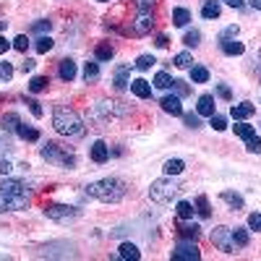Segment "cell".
<instances>
[{
  "mask_svg": "<svg viewBox=\"0 0 261 261\" xmlns=\"http://www.w3.org/2000/svg\"><path fill=\"white\" fill-rule=\"evenodd\" d=\"M52 128L58 131L60 136H68V139H76V136H84V120L78 118V112L58 105L52 112Z\"/></svg>",
  "mask_w": 261,
  "mask_h": 261,
  "instance_id": "obj_1",
  "label": "cell"
},
{
  "mask_svg": "<svg viewBox=\"0 0 261 261\" xmlns=\"http://www.w3.org/2000/svg\"><path fill=\"white\" fill-rule=\"evenodd\" d=\"M126 183H123L120 178H105V180H97V183L86 186V194L94 196L105 204H118L123 196H126Z\"/></svg>",
  "mask_w": 261,
  "mask_h": 261,
  "instance_id": "obj_2",
  "label": "cell"
},
{
  "mask_svg": "<svg viewBox=\"0 0 261 261\" xmlns=\"http://www.w3.org/2000/svg\"><path fill=\"white\" fill-rule=\"evenodd\" d=\"M39 154H42V160L50 162V165H58V167H65V170L76 167V154L73 152H65L63 146L55 144V141H44Z\"/></svg>",
  "mask_w": 261,
  "mask_h": 261,
  "instance_id": "obj_3",
  "label": "cell"
},
{
  "mask_svg": "<svg viewBox=\"0 0 261 261\" xmlns=\"http://www.w3.org/2000/svg\"><path fill=\"white\" fill-rule=\"evenodd\" d=\"M180 191L183 188H180L173 178H160L149 186V199L154 204H173V199H178Z\"/></svg>",
  "mask_w": 261,
  "mask_h": 261,
  "instance_id": "obj_4",
  "label": "cell"
},
{
  "mask_svg": "<svg viewBox=\"0 0 261 261\" xmlns=\"http://www.w3.org/2000/svg\"><path fill=\"white\" fill-rule=\"evenodd\" d=\"M152 29H154V16H152V10H139V16H136L123 31L131 34V37H144V34H149Z\"/></svg>",
  "mask_w": 261,
  "mask_h": 261,
  "instance_id": "obj_5",
  "label": "cell"
},
{
  "mask_svg": "<svg viewBox=\"0 0 261 261\" xmlns=\"http://www.w3.org/2000/svg\"><path fill=\"white\" fill-rule=\"evenodd\" d=\"M78 212L76 207H63V204H50V207H44V217H50L55 222H60V225H68V222H73L78 220Z\"/></svg>",
  "mask_w": 261,
  "mask_h": 261,
  "instance_id": "obj_6",
  "label": "cell"
},
{
  "mask_svg": "<svg viewBox=\"0 0 261 261\" xmlns=\"http://www.w3.org/2000/svg\"><path fill=\"white\" fill-rule=\"evenodd\" d=\"M212 243L220 248L222 254H235V241H233V230L225 228V225H220V228L212 230Z\"/></svg>",
  "mask_w": 261,
  "mask_h": 261,
  "instance_id": "obj_7",
  "label": "cell"
},
{
  "mask_svg": "<svg viewBox=\"0 0 261 261\" xmlns=\"http://www.w3.org/2000/svg\"><path fill=\"white\" fill-rule=\"evenodd\" d=\"M173 259H178V261H199L201 259V251H199V246L194 241H186V238H183V241L175 246Z\"/></svg>",
  "mask_w": 261,
  "mask_h": 261,
  "instance_id": "obj_8",
  "label": "cell"
},
{
  "mask_svg": "<svg viewBox=\"0 0 261 261\" xmlns=\"http://www.w3.org/2000/svg\"><path fill=\"white\" fill-rule=\"evenodd\" d=\"M29 207V196H16V194H3L0 191V212H24Z\"/></svg>",
  "mask_w": 261,
  "mask_h": 261,
  "instance_id": "obj_9",
  "label": "cell"
},
{
  "mask_svg": "<svg viewBox=\"0 0 261 261\" xmlns=\"http://www.w3.org/2000/svg\"><path fill=\"white\" fill-rule=\"evenodd\" d=\"M0 191H3V194H16V196H29V186L24 180H13V178H5L3 183H0Z\"/></svg>",
  "mask_w": 261,
  "mask_h": 261,
  "instance_id": "obj_10",
  "label": "cell"
},
{
  "mask_svg": "<svg viewBox=\"0 0 261 261\" xmlns=\"http://www.w3.org/2000/svg\"><path fill=\"white\" fill-rule=\"evenodd\" d=\"M162 110L167 112V115H183V105H180V97L178 94H167L162 97Z\"/></svg>",
  "mask_w": 261,
  "mask_h": 261,
  "instance_id": "obj_11",
  "label": "cell"
},
{
  "mask_svg": "<svg viewBox=\"0 0 261 261\" xmlns=\"http://www.w3.org/2000/svg\"><path fill=\"white\" fill-rule=\"evenodd\" d=\"M220 47H222L225 55H230V58H235V55H243V52H246V44L238 42L235 37H230V39H220Z\"/></svg>",
  "mask_w": 261,
  "mask_h": 261,
  "instance_id": "obj_12",
  "label": "cell"
},
{
  "mask_svg": "<svg viewBox=\"0 0 261 261\" xmlns=\"http://www.w3.org/2000/svg\"><path fill=\"white\" fill-rule=\"evenodd\" d=\"M131 92L139 99H149L152 97V84L144 81V78H133V81H131Z\"/></svg>",
  "mask_w": 261,
  "mask_h": 261,
  "instance_id": "obj_13",
  "label": "cell"
},
{
  "mask_svg": "<svg viewBox=\"0 0 261 261\" xmlns=\"http://www.w3.org/2000/svg\"><path fill=\"white\" fill-rule=\"evenodd\" d=\"M92 160H94L97 165H102V162L110 160V146H107L105 141H94V144H92Z\"/></svg>",
  "mask_w": 261,
  "mask_h": 261,
  "instance_id": "obj_14",
  "label": "cell"
},
{
  "mask_svg": "<svg viewBox=\"0 0 261 261\" xmlns=\"http://www.w3.org/2000/svg\"><path fill=\"white\" fill-rule=\"evenodd\" d=\"M128 73H131V65H118L115 68V76H112V84H115V89H126L131 81H128Z\"/></svg>",
  "mask_w": 261,
  "mask_h": 261,
  "instance_id": "obj_15",
  "label": "cell"
},
{
  "mask_svg": "<svg viewBox=\"0 0 261 261\" xmlns=\"http://www.w3.org/2000/svg\"><path fill=\"white\" fill-rule=\"evenodd\" d=\"M254 112H256V107L251 105V102H241V105H233L230 115H233L235 120H246V118H251Z\"/></svg>",
  "mask_w": 261,
  "mask_h": 261,
  "instance_id": "obj_16",
  "label": "cell"
},
{
  "mask_svg": "<svg viewBox=\"0 0 261 261\" xmlns=\"http://www.w3.org/2000/svg\"><path fill=\"white\" fill-rule=\"evenodd\" d=\"M196 112H199V115L212 118L214 115V97L212 94H201L199 97V105H196Z\"/></svg>",
  "mask_w": 261,
  "mask_h": 261,
  "instance_id": "obj_17",
  "label": "cell"
},
{
  "mask_svg": "<svg viewBox=\"0 0 261 261\" xmlns=\"http://www.w3.org/2000/svg\"><path fill=\"white\" fill-rule=\"evenodd\" d=\"M58 73H60V78H63V81H73V78H76V63H73L71 58L60 60V68H58Z\"/></svg>",
  "mask_w": 261,
  "mask_h": 261,
  "instance_id": "obj_18",
  "label": "cell"
},
{
  "mask_svg": "<svg viewBox=\"0 0 261 261\" xmlns=\"http://www.w3.org/2000/svg\"><path fill=\"white\" fill-rule=\"evenodd\" d=\"M220 13H222V8H220V0H207L204 3V8H201V16L204 18H220Z\"/></svg>",
  "mask_w": 261,
  "mask_h": 261,
  "instance_id": "obj_19",
  "label": "cell"
},
{
  "mask_svg": "<svg viewBox=\"0 0 261 261\" xmlns=\"http://www.w3.org/2000/svg\"><path fill=\"white\" fill-rule=\"evenodd\" d=\"M16 133H18V139H24V141H39V131L31 128V126H24V123L16 128Z\"/></svg>",
  "mask_w": 261,
  "mask_h": 261,
  "instance_id": "obj_20",
  "label": "cell"
},
{
  "mask_svg": "<svg viewBox=\"0 0 261 261\" xmlns=\"http://www.w3.org/2000/svg\"><path fill=\"white\" fill-rule=\"evenodd\" d=\"M162 170H165V175H180V173L186 170V162H183V160H178V157H175V160H167Z\"/></svg>",
  "mask_w": 261,
  "mask_h": 261,
  "instance_id": "obj_21",
  "label": "cell"
},
{
  "mask_svg": "<svg viewBox=\"0 0 261 261\" xmlns=\"http://www.w3.org/2000/svg\"><path fill=\"white\" fill-rule=\"evenodd\" d=\"M178 233H180V238H186V241H196V238L201 235V228L199 225H180Z\"/></svg>",
  "mask_w": 261,
  "mask_h": 261,
  "instance_id": "obj_22",
  "label": "cell"
},
{
  "mask_svg": "<svg viewBox=\"0 0 261 261\" xmlns=\"http://www.w3.org/2000/svg\"><path fill=\"white\" fill-rule=\"evenodd\" d=\"M191 81L194 84H207L209 81V71L204 65H194L191 68Z\"/></svg>",
  "mask_w": 261,
  "mask_h": 261,
  "instance_id": "obj_23",
  "label": "cell"
},
{
  "mask_svg": "<svg viewBox=\"0 0 261 261\" xmlns=\"http://www.w3.org/2000/svg\"><path fill=\"white\" fill-rule=\"evenodd\" d=\"M194 204H191V201H178V207H175V214H178V217L180 220H191V217H194Z\"/></svg>",
  "mask_w": 261,
  "mask_h": 261,
  "instance_id": "obj_24",
  "label": "cell"
},
{
  "mask_svg": "<svg viewBox=\"0 0 261 261\" xmlns=\"http://www.w3.org/2000/svg\"><path fill=\"white\" fill-rule=\"evenodd\" d=\"M120 259L139 261V259H141V251H139V248H136L133 243H123V246H120Z\"/></svg>",
  "mask_w": 261,
  "mask_h": 261,
  "instance_id": "obj_25",
  "label": "cell"
},
{
  "mask_svg": "<svg viewBox=\"0 0 261 261\" xmlns=\"http://www.w3.org/2000/svg\"><path fill=\"white\" fill-rule=\"evenodd\" d=\"M47 86H50V78L47 76H34L31 81H29V92L37 94V92H44Z\"/></svg>",
  "mask_w": 261,
  "mask_h": 261,
  "instance_id": "obj_26",
  "label": "cell"
},
{
  "mask_svg": "<svg viewBox=\"0 0 261 261\" xmlns=\"http://www.w3.org/2000/svg\"><path fill=\"white\" fill-rule=\"evenodd\" d=\"M222 201L230 204L233 209H243V196H241V194H233V191H222Z\"/></svg>",
  "mask_w": 261,
  "mask_h": 261,
  "instance_id": "obj_27",
  "label": "cell"
},
{
  "mask_svg": "<svg viewBox=\"0 0 261 261\" xmlns=\"http://www.w3.org/2000/svg\"><path fill=\"white\" fill-rule=\"evenodd\" d=\"M0 123H3V131H16V128L21 126V118L16 115V112H5Z\"/></svg>",
  "mask_w": 261,
  "mask_h": 261,
  "instance_id": "obj_28",
  "label": "cell"
},
{
  "mask_svg": "<svg viewBox=\"0 0 261 261\" xmlns=\"http://www.w3.org/2000/svg\"><path fill=\"white\" fill-rule=\"evenodd\" d=\"M188 21H191L188 8H175V10H173V24H175V26H186Z\"/></svg>",
  "mask_w": 261,
  "mask_h": 261,
  "instance_id": "obj_29",
  "label": "cell"
},
{
  "mask_svg": "<svg viewBox=\"0 0 261 261\" xmlns=\"http://www.w3.org/2000/svg\"><path fill=\"white\" fill-rule=\"evenodd\" d=\"M97 78H99V65L97 63H84V81L92 84Z\"/></svg>",
  "mask_w": 261,
  "mask_h": 261,
  "instance_id": "obj_30",
  "label": "cell"
},
{
  "mask_svg": "<svg viewBox=\"0 0 261 261\" xmlns=\"http://www.w3.org/2000/svg\"><path fill=\"white\" fill-rule=\"evenodd\" d=\"M233 241H235V246L246 248V246H248V241H251V235H248V230H246V228H235V230H233Z\"/></svg>",
  "mask_w": 261,
  "mask_h": 261,
  "instance_id": "obj_31",
  "label": "cell"
},
{
  "mask_svg": "<svg viewBox=\"0 0 261 261\" xmlns=\"http://www.w3.org/2000/svg\"><path fill=\"white\" fill-rule=\"evenodd\" d=\"M112 55H115V50H112V44H107V42L97 44V60H112Z\"/></svg>",
  "mask_w": 261,
  "mask_h": 261,
  "instance_id": "obj_32",
  "label": "cell"
},
{
  "mask_svg": "<svg viewBox=\"0 0 261 261\" xmlns=\"http://www.w3.org/2000/svg\"><path fill=\"white\" fill-rule=\"evenodd\" d=\"M199 42H201V31L188 29V31H186V37H183V44H186V47H196Z\"/></svg>",
  "mask_w": 261,
  "mask_h": 261,
  "instance_id": "obj_33",
  "label": "cell"
},
{
  "mask_svg": "<svg viewBox=\"0 0 261 261\" xmlns=\"http://www.w3.org/2000/svg\"><path fill=\"white\" fill-rule=\"evenodd\" d=\"M170 86H173V92H175L178 97H188V94H191V86H188L186 81H180V78H173V84H170Z\"/></svg>",
  "mask_w": 261,
  "mask_h": 261,
  "instance_id": "obj_34",
  "label": "cell"
},
{
  "mask_svg": "<svg viewBox=\"0 0 261 261\" xmlns=\"http://www.w3.org/2000/svg\"><path fill=\"white\" fill-rule=\"evenodd\" d=\"M10 78H13V65H10L8 60H3V63H0V84L10 81Z\"/></svg>",
  "mask_w": 261,
  "mask_h": 261,
  "instance_id": "obj_35",
  "label": "cell"
},
{
  "mask_svg": "<svg viewBox=\"0 0 261 261\" xmlns=\"http://www.w3.org/2000/svg\"><path fill=\"white\" fill-rule=\"evenodd\" d=\"M170 84H173V78H170V73L160 71V73L154 76V86H157V89H170Z\"/></svg>",
  "mask_w": 261,
  "mask_h": 261,
  "instance_id": "obj_36",
  "label": "cell"
},
{
  "mask_svg": "<svg viewBox=\"0 0 261 261\" xmlns=\"http://www.w3.org/2000/svg\"><path fill=\"white\" fill-rule=\"evenodd\" d=\"M173 63H175L178 68H191V63H194V58H191V52H178L175 58H173Z\"/></svg>",
  "mask_w": 261,
  "mask_h": 261,
  "instance_id": "obj_37",
  "label": "cell"
},
{
  "mask_svg": "<svg viewBox=\"0 0 261 261\" xmlns=\"http://www.w3.org/2000/svg\"><path fill=\"white\" fill-rule=\"evenodd\" d=\"M154 63H157V60H154V55H141V58H139V60H136L133 65H136V68H139V71H149V68H152Z\"/></svg>",
  "mask_w": 261,
  "mask_h": 261,
  "instance_id": "obj_38",
  "label": "cell"
},
{
  "mask_svg": "<svg viewBox=\"0 0 261 261\" xmlns=\"http://www.w3.org/2000/svg\"><path fill=\"white\" fill-rule=\"evenodd\" d=\"M235 133L241 136L243 141H246V139H251V136H256V131L248 126V123H238V126H235Z\"/></svg>",
  "mask_w": 261,
  "mask_h": 261,
  "instance_id": "obj_39",
  "label": "cell"
},
{
  "mask_svg": "<svg viewBox=\"0 0 261 261\" xmlns=\"http://www.w3.org/2000/svg\"><path fill=\"white\" fill-rule=\"evenodd\" d=\"M24 102L29 105V110H31V115H34V118H42V115H44V110H42V105H39L37 99H31V97L24 94Z\"/></svg>",
  "mask_w": 261,
  "mask_h": 261,
  "instance_id": "obj_40",
  "label": "cell"
},
{
  "mask_svg": "<svg viewBox=\"0 0 261 261\" xmlns=\"http://www.w3.org/2000/svg\"><path fill=\"white\" fill-rule=\"evenodd\" d=\"M196 212L201 214V217H209V214H212V209H209V199H207V196H199V199H196Z\"/></svg>",
  "mask_w": 261,
  "mask_h": 261,
  "instance_id": "obj_41",
  "label": "cell"
},
{
  "mask_svg": "<svg viewBox=\"0 0 261 261\" xmlns=\"http://www.w3.org/2000/svg\"><path fill=\"white\" fill-rule=\"evenodd\" d=\"M34 47H37V52H39V55H44V52H50V50H52V39H50V37H44V34H42V37L37 39V44H34Z\"/></svg>",
  "mask_w": 261,
  "mask_h": 261,
  "instance_id": "obj_42",
  "label": "cell"
},
{
  "mask_svg": "<svg viewBox=\"0 0 261 261\" xmlns=\"http://www.w3.org/2000/svg\"><path fill=\"white\" fill-rule=\"evenodd\" d=\"M209 126H212L214 131H225V128H228V120H225L222 115H217V112H214V115L209 118Z\"/></svg>",
  "mask_w": 261,
  "mask_h": 261,
  "instance_id": "obj_43",
  "label": "cell"
},
{
  "mask_svg": "<svg viewBox=\"0 0 261 261\" xmlns=\"http://www.w3.org/2000/svg\"><path fill=\"white\" fill-rule=\"evenodd\" d=\"M246 149L251 152V154H259V152H261V139H259V136H251V139H246Z\"/></svg>",
  "mask_w": 261,
  "mask_h": 261,
  "instance_id": "obj_44",
  "label": "cell"
},
{
  "mask_svg": "<svg viewBox=\"0 0 261 261\" xmlns=\"http://www.w3.org/2000/svg\"><path fill=\"white\" fill-rule=\"evenodd\" d=\"M50 26H52V21L42 18V21H34V24H31V31H37V34H44V31H50Z\"/></svg>",
  "mask_w": 261,
  "mask_h": 261,
  "instance_id": "obj_45",
  "label": "cell"
},
{
  "mask_svg": "<svg viewBox=\"0 0 261 261\" xmlns=\"http://www.w3.org/2000/svg\"><path fill=\"white\" fill-rule=\"evenodd\" d=\"M183 120H186V126H188V128H199V126H201L199 112H196V115H194V112H183Z\"/></svg>",
  "mask_w": 261,
  "mask_h": 261,
  "instance_id": "obj_46",
  "label": "cell"
},
{
  "mask_svg": "<svg viewBox=\"0 0 261 261\" xmlns=\"http://www.w3.org/2000/svg\"><path fill=\"white\" fill-rule=\"evenodd\" d=\"M26 47H29V39H26V34H18V37L13 39V50H18V52H26Z\"/></svg>",
  "mask_w": 261,
  "mask_h": 261,
  "instance_id": "obj_47",
  "label": "cell"
},
{
  "mask_svg": "<svg viewBox=\"0 0 261 261\" xmlns=\"http://www.w3.org/2000/svg\"><path fill=\"white\" fill-rule=\"evenodd\" d=\"M248 228L261 233V214H251V217H248Z\"/></svg>",
  "mask_w": 261,
  "mask_h": 261,
  "instance_id": "obj_48",
  "label": "cell"
},
{
  "mask_svg": "<svg viewBox=\"0 0 261 261\" xmlns=\"http://www.w3.org/2000/svg\"><path fill=\"white\" fill-rule=\"evenodd\" d=\"M136 3V10H152L154 8V0H133Z\"/></svg>",
  "mask_w": 261,
  "mask_h": 261,
  "instance_id": "obj_49",
  "label": "cell"
},
{
  "mask_svg": "<svg viewBox=\"0 0 261 261\" xmlns=\"http://www.w3.org/2000/svg\"><path fill=\"white\" fill-rule=\"evenodd\" d=\"M217 94H220L222 99H233V92H230V86H225V84H220V86H217Z\"/></svg>",
  "mask_w": 261,
  "mask_h": 261,
  "instance_id": "obj_50",
  "label": "cell"
},
{
  "mask_svg": "<svg viewBox=\"0 0 261 261\" xmlns=\"http://www.w3.org/2000/svg\"><path fill=\"white\" fill-rule=\"evenodd\" d=\"M230 37H238V26H228L220 34V39H230Z\"/></svg>",
  "mask_w": 261,
  "mask_h": 261,
  "instance_id": "obj_51",
  "label": "cell"
},
{
  "mask_svg": "<svg viewBox=\"0 0 261 261\" xmlns=\"http://www.w3.org/2000/svg\"><path fill=\"white\" fill-rule=\"evenodd\" d=\"M10 170H13V165H10L8 160H0V175H8Z\"/></svg>",
  "mask_w": 261,
  "mask_h": 261,
  "instance_id": "obj_52",
  "label": "cell"
},
{
  "mask_svg": "<svg viewBox=\"0 0 261 261\" xmlns=\"http://www.w3.org/2000/svg\"><path fill=\"white\" fill-rule=\"evenodd\" d=\"M34 65H37V63H34V60H29V58H26L24 63H21V71H24V73H31V71H34Z\"/></svg>",
  "mask_w": 261,
  "mask_h": 261,
  "instance_id": "obj_53",
  "label": "cell"
},
{
  "mask_svg": "<svg viewBox=\"0 0 261 261\" xmlns=\"http://www.w3.org/2000/svg\"><path fill=\"white\" fill-rule=\"evenodd\" d=\"M167 44H170V39L165 37V34H160V37H157V47H162V50H165Z\"/></svg>",
  "mask_w": 261,
  "mask_h": 261,
  "instance_id": "obj_54",
  "label": "cell"
},
{
  "mask_svg": "<svg viewBox=\"0 0 261 261\" xmlns=\"http://www.w3.org/2000/svg\"><path fill=\"white\" fill-rule=\"evenodd\" d=\"M254 71L261 73V50H259V55H254Z\"/></svg>",
  "mask_w": 261,
  "mask_h": 261,
  "instance_id": "obj_55",
  "label": "cell"
},
{
  "mask_svg": "<svg viewBox=\"0 0 261 261\" xmlns=\"http://www.w3.org/2000/svg\"><path fill=\"white\" fill-rule=\"evenodd\" d=\"M228 5H233V8H243L246 5V0H225Z\"/></svg>",
  "mask_w": 261,
  "mask_h": 261,
  "instance_id": "obj_56",
  "label": "cell"
},
{
  "mask_svg": "<svg viewBox=\"0 0 261 261\" xmlns=\"http://www.w3.org/2000/svg\"><path fill=\"white\" fill-rule=\"evenodd\" d=\"M8 47H10V42H8L5 37H0V55H3V52H5Z\"/></svg>",
  "mask_w": 261,
  "mask_h": 261,
  "instance_id": "obj_57",
  "label": "cell"
},
{
  "mask_svg": "<svg viewBox=\"0 0 261 261\" xmlns=\"http://www.w3.org/2000/svg\"><path fill=\"white\" fill-rule=\"evenodd\" d=\"M8 152V141H3V139H0V157H3Z\"/></svg>",
  "mask_w": 261,
  "mask_h": 261,
  "instance_id": "obj_58",
  "label": "cell"
},
{
  "mask_svg": "<svg viewBox=\"0 0 261 261\" xmlns=\"http://www.w3.org/2000/svg\"><path fill=\"white\" fill-rule=\"evenodd\" d=\"M251 3V8H256V10H261V0H248Z\"/></svg>",
  "mask_w": 261,
  "mask_h": 261,
  "instance_id": "obj_59",
  "label": "cell"
},
{
  "mask_svg": "<svg viewBox=\"0 0 261 261\" xmlns=\"http://www.w3.org/2000/svg\"><path fill=\"white\" fill-rule=\"evenodd\" d=\"M5 26H8V21H0V31H5Z\"/></svg>",
  "mask_w": 261,
  "mask_h": 261,
  "instance_id": "obj_60",
  "label": "cell"
},
{
  "mask_svg": "<svg viewBox=\"0 0 261 261\" xmlns=\"http://www.w3.org/2000/svg\"><path fill=\"white\" fill-rule=\"evenodd\" d=\"M99 3H110V0H99Z\"/></svg>",
  "mask_w": 261,
  "mask_h": 261,
  "instance_id": "obj_61",
  "label": "cell"
}]
</instances>
